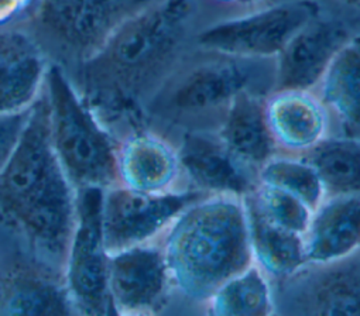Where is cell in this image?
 <instances>
[{"label":"cell","instance_id":"cell-9","mask_svg":"<svg viewBox=\"0 0 360 316\" xmlns=\"http://www.w3.org/2000/svg\"><path fill=\"white\" fill-rule=\"evenodd\" d=\"M210 197L193 188L143 194L120 185L103 191L101 222L108 254L158 242L188 206Z\"/></svg>","mask_w":360,"mask_h":316},{"label":"cell","instance_id":"cell-2","mask_svg":"<svg viewBox=\"0 0 360 316\" xmlns=\"http://www.w3.org/2000/svg\"><path fill=\"white\" fill-rule=\"evenodd\" d=\"M78 192L53 150L44 96L0 171V225L61 268L77 220Z\"/></svg>","mask_w":360,"mask_h":316},{"label":"cell","instance_id":"cell-20","mask_svg":"<svg viewBox=\"0 0 360 316\" xmlns=\"http://www.w3.org/2000/svg\"><path fill=\"white\" fill-rule=\"evenodd\" d=\"M318 91L340 136L360 140V34L352 36L336 54Z\"/></svg>","mask_w":360,"mask_h":316},{"label":"cell","instance_id":"cell-22","mask_svg":"<svg viewBox=\"0 0 360 316\" xmlns=\"http://www.w3.org/2000/svg\"><path fill=\"white\" fill-rule=\"evenodd\" d=\"M328 195H360V140L329 136L304 154Z\"/></svg>","mask_w":360,"mask_h":316},{"label":"cell","instance_id":"cell-21","mask_svg":"<svg viewBox=\"0 0 360 316\" xmlns=\"http://www.w3.org/2000/svg\"><path fill=\"white\" fill-rule=\"evenodd\" d=\"M255 263L271 282L284 279L305 265L301 235L284 230L266 220L245 198Z\"/></svg>","mask_w":360,"mask_h":316},{"label":"cell","instance_id":"cell-24","mask_svg":"<svg viewBox=\"0 0 360 316\" xmlns=\"http://www.w3.org/2000/svg\"><path fill=\"white\" fill-rule=\"evenodd\" d=\"M259 184L280 188L315 211L326 198L325 187L304 155L277 154L259 170Z\"/></svg>","mask_w":360,"mask_h":316},{"label":"cell","instance_id":"cell-16","mask_svg":"<svg viewBox=\"0 0 360 316\" xmlns=\"http://www.w3.org/2000/svg\"><path fill=\"white\" fill-rule=\"evenodd\" d=\"M266 116L280 151L304 155L329 137L328 112L314 92L274 91Z\"/></svg>","mask_w":360,"mask_h":316},{"label":"cell","instance_id":"cell-30","mask_svg":"<svg viewBox=\"0 0 360 316\" xmlns=\"http://www.w3.org/2000/svg\"><path fill=\"white\" fill-rule=\"evenodd\" d=\"M224 2H240V4H253L257 0H224Z\"/></svg>","mask_w":360,"mask_h":316},{"label":"cell","instance_id":"cell-5","mask_svg":"<svg viewBox=\"0 0 360 316\" xmlns=\"http://www.w3.org/2000/svg\"><path fill=\"white\" fill-rule=\"evenodd\" d=\"M157 0H41L26 30L50 65L71 74Z\"/></svg>","mask_w":360,"mask_h":316},{"label":"cell","instance_id":"cell-11","mask_svg":"<svg viewBox=\"0 0 360 316\" xmlns=\"http://www.w3.org/2000/svg\"><path fill=\"white\" fill-rule=\"evenodd\" d=\"M175 148L188 188L207 195L246 198L259 185L257 173L238 160L217 131L186 130Z\"/></svg>","mask_w":360,"mask_h":316},{"label":"cell","instance_id":"cell-26","mask_svg":"<svg viewBox=\"0 0 360 316\" xmlns=\"http://www.w3.org/2000/svg\"><path fill=\"white\" fill-rule=\"evenodd\" d=\"M41 0H0V33L27 30Z\"/></svg>","mask_w":360,"mask_h":316},{"label":"cell","instance_id":"cell-8","mask_svg":"<svg viewBox=\"0 0 360 316\" xmlns=\"http://www.w3.org/2000/svg\"><path fill=\"white\" fill-rule=\"evenodd\" d=\"M101 190L78 191L77 220L63 264V281L79 316H119L109 294Z\"/></svg>","mask_w":360,"mask_h":316},{"label":"cell","instance_id":"cell-4","mask_svg":"<svg viewBox=\"0 0 360 316\" xmlns=\"http://www.w3.org/2000/svg\"><path fill=\"white\" fill-rule=\"evenodd\" d=\"M43 96L58 163L72 187L105 191L117 185L119 138L95 116L68 77L50 65Z\"/></svg>","mask_w":360,"mask_h":316},{"label":"cell","instance_id":"cell-27","mask_svg":"<svg viewBox=\"0 0 360 316\" xmlns=\"http://www.w3.org/2000/svg\"><path fill=\"white\" fill-rule=\"evenodd\" d=\"M30 110L19 114L0 117V171H2L4 166L9 160V157L26 126Z\"/></svg>","mask_w":360,"mask_h":316},{"label":"cell","instance_id":"cell-13","mask_svg":"<svg viewBox=\"0 0 360 316\" xmlns=\"http://www.w3.org/2000/svg\"><path fill=\"white\" fill-rule=\"evenodd\" d=\"M353 34L346 26L316 19L298 32L274 60V91L312 92Z\"/></svg>","mask_w":360,"mask_h":316},{"label":"cell","instance_id":"cell-23","mask_svg":"<svg viewBox=\"0 0 360 316\" xmlns=\"http://www.w3.org/2000/svg\"><path fill=\"white\" fill-rule=\"evenodd\" d=\"M210 316H278L270 278L255 263L210 301Z\"/></svg>","mask_w":360,"mask_h":316},{"label":"cell","instance_id":"cell-29","mask_svg":"<svg viewBox=\"0 0 360 316\" xmlns=\"http://www.w3.org/2000/svg\"><path fill=\"white\" fill-rule=\"evenodd\" d=\"M340 2H343L346 5H350V6H354V8H360V0H340Z\"/></svg>","mask_w":360,"mask_h":316},{"label":"cell","instance_id":"cell-18","mask_svg":"<svg viewBox=\"0 0 360 316\" xmlns=\"http://www.w3.org/2000/svg\"><path fill=\"white\" fill-rule=\"evenodd\" d=\"M266 98L252 91L238 95L225 110L217 130L229 151L257 174L280 154L267 121Z\"/></svg>","mask_w":360,"mask_h":316},{"label":"cell","instance_id":"cell-15","mask_svg":"<svg viewBox=\"0 0 360 316\" xmlns=\"http://www.w3.org/2000/svg\"><path fill=\"white\" fill-rule=\"evenodd\" d=\"M50 62L26 30L0 33V117L30 110L41 98Z\"/></svg>","mask_w":360,"mask_h":316},{"label":"cell","instance_id":"cell-7","mask_svg":"<svg viewBox=\"0 0 360 316\" xmlns=\"http://www.w3.org/2000/svg\"><path fill=\"white\" fill-rule=\"evenodd\" d=\"M315 0H285L278 5L219 22L202 30L201 48L242 60H276L290 40L322 15Z\"/></svg>","mask_w":360,"mask_h":316},{"label":"cell","instance_id":"cell-25","mask_svg":"<svg viewBox=\"0 0 360 316\" xmlns=\"http://www.w3.org/2000/svg\"><path fill=\"white\" fill-rule=\"evenodd\" d=\"M246 199L266 220L301 236H304L314 212L290 192L264 184H259Z\"/></svg>","mask_w":360,"mask_h":316},{"label":"cell","instance_id":"cell-14","mask_svg":"<svg viewBox=\"0 0 360 316\" xmlns=\"http://www.w3.org/2000/svg\"><path fill=\"white\" fill-rule=\"evenodd\" d=\"M117 185L143 194L181 190L175 144L150 129L134 130L119 138Z\"/></svg>","mask_w":360,"mask_h":316},{"label":"cell","instance_id":"cell-17","mask_svg":"<svg viewBox=\"0 0 360 316\" xmlns=\"http://www.w3.org/2000/svg\"><path fill=\"white\" fill-rule=\"evenodd\" d=\"M305 264H325L360 250V195H328L302 236Z\"/></svg>","mask_w":360,"mask_h":316},{"label":"cell","instance_id":"cell-19","mask_svg":"<svg viewBox=\"0 0 360 316\" xmlns=\"http://www.w3.org/2000/svg\"><path fill=\"white\" fill-rule=\"evenodd\" d=\"M0 316H79L63 278L32 267L0 271Z\"/></svg>","mask_w":360,"mask_h":316},{"label":"cell","instance_id":"cell-1","mask_svg":"<svg viewBox=\"0 0 360 316\" xmlns=\"http://www.w3.org/2000/svg\"><path fill=\"white\" fill-rule=\"evenodd\" d=\"M194 8V0H157L124 23L94 58L65 74L117 138L146 129L144 109L175 71Z\"/></svg>","mask_w":360,"mask_h":316},{"label":"cell","instance_id":"cell-12","mask_svg":"<svg viewBox=\"0 0 360 316\" xmlns=\"http://www.w3.org/2000/svg\"><path fill=\"white\" fill-rule=\"evenodd\" d=\"M171 289L158 242L109 254V294L117 313H153Z\"/></svg>","mask_w":360,"mask_h":316},{"label":"cell","instance_id":"cell-10","mask_svg":"<svg viewBox=\"0 0 360 316\" xmlns=\"http://www.w3.org/2000/svg\"><path fill=\"white\" fill-rule=\"evenodd\" d=\"M277 315L360 316V250L325 264H305L274 281Z\"/></svg>","mask_w":360,"mask_h":316},{"label":"cell","instance_id":"cell-3","mask_svg":"<svg viewBox=\"0 0 360 316\" xmlns=\"http://www.w3.org/2000/svg\"><path fill=\"white\" fill-rule=\"evenodd\" d=\"M158 243L172 289L200 302L255 264L245 198L210 195L197 201Z\"/></svg>","mask_w":360,"mask_h":316},{"label":"cell","instance_id":"cell-6","mask_svg":"<svg viewBox=\"0 0 360 316\" xmlns=\"http://www.w3.org/2000/svg\"><path fill=\"white\" fill-rule=\"evenodd\" d=\"M202 62L186 74H171L144 109V127L153 129L165 120H181L198 114L225 110L243 92H255L257 81L255 62L221 55Z\"/></svg>","mask_w":360,"mask_h":316},{"label":"cell","instance_id":"cell-28","mask_svg":"<svg viewBox=\"0 0 360 316\" xmlns=\"http://www.w3.org/2000/svg\"><path fill=\"white\" fill-rule=\"evenodd\" d=\"M119 316H153V313H147V312H124V313H119Z\"/></svg>","mask_w":360,"mask_h":316}]
</instances>
